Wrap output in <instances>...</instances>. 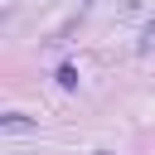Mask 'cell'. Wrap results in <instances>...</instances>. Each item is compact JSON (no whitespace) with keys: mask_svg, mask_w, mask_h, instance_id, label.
Instances as JSON below:
<instances>
[{"mask_svg":"<svg viewBox=\"0 0 155 155\" xmlns=\"http://www.w3.org/2000/svg\"><path fill=\"white\" fill-rule=\"evenodd\" d=\"M0 126H5V131H29L34 121H29V116H19V111H10V116H0Z\"/></svg>","mask_w":155,"mask_h":155,"instance_id":"obj_1","label":"cell"},{"mask_svg":"<svg viewBox=\"0 0 155 155\" xmlns=\"http://www.w3.org/2000/svg\"><path fill=\"white\" fill-rule=\"evenodd\" d=\"M136 48H140V53H150V48H155V19L140 29V44H136Z\"/></svg>","mask_w":155,"mask_h":155,"instance_id":"obj_2","label":"cell"},{"mask_svg":"<svg viewBox=\"0 0 155 155\" xmlns=\"http://www.w3.org/2000/svg\"><path fill=\"white\" fill-rule=\"evenodd\" d=\"M58 82L63 87H78V68H58Z\"/></svg>","mask_w":155,"mask_h":155,"instance_id":"obj_3","label":"cell"}]
</instances>
